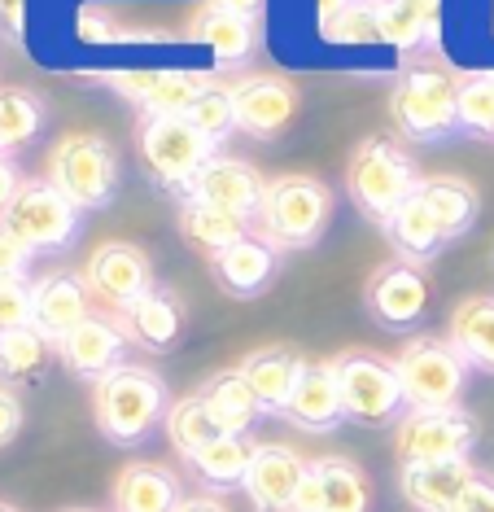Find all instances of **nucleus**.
<instances>
[{
	"instance_id": "obj_36",
	"label": "nucleus",
	"mask_w": 494,
	"mask_h": 512,
	"mask_svg": "<svg viewBox=\"0 0 494 512\" xmlns=\"http://www.w3.org/2000/svg\"><path fill=\"white\" fill-rule=\"evenodd\" d=\"M455 123L468 136H490L494 141V71H477L460 79L455 92Z\"/></svg>"
},
{
	"instance_id": "obj_37",
	"label": "nucleus",
	"mask_w": 494,
	"mask_h": 512,
	"mask_svg": "<svg viewBox=\"0 0 494 512\" xmlns=\"http://www.w3.org/2000/svg\"><path fill=\"white\" fill-rule=\"evenodd\" d=\"M188 123L197 127V132L206 136L210 145H223L232 132H237V110H232V88H223V84H210L202 97L188 106V114H184Z\"/></svg>"
},
{
	"instance_id": "obj_23",
	"label": "nucleus",
	"mask_w": 494,
	"mask_h": 512,
	"mask_svg": "<svg viewBox=\"0 0 494 512\" xmlns=\"http://www.w3.org/2000/svg\"><path fill=\"white\" fill-rule=\"evenodd\" d=\"M180 499H184V491H180L175 469L140 460V464H127V469L114 477L110 508L114 512H175Z\"/></svg>"
},
{
	"instance_id": "obj_12",
	"label": "nucleus",
	"mask_w": 494,
	"mask_h": 512,
	"mask_svg": "<svg viewBox=\"0 0 494 512\" xmlns=\"http://www.w3.org/2000/svg\"><path fill=\"white\" fill-rule=\"evenodd\" d=\"M363 307H368V316L381 324V329H394V333L416 329V324L425 320V311H429V276H425V267L403 263V259L381 263L368 276V285H363Z\"/></svg>"
},
{
	"instance_id": "obj_14",
	"label": "nucleus",
	"mask_w": 494,
	"mask_h": 512,
	"mask_svg": "<svg viewBox=\"0 0 494 512\" xmlns=\"http://www.w3.org/2000/svg\"><path fill=\"white\" fill-rule=\"evenodd\" d=\"M127 333L123 324L114 316H105V311H92L84 324H75L62 342H57V359L66 364V372H75V377H84L97 386L101 377H110L114 368L127 364Z\"/></svg>"
},
{
	"instance_id": "obj_32",
	"label": "nucleus",
	"mask_w": 494,
	"mask_h": 512,
	"mask_svg": "<svg viewBox=\"0 0 494 512\" xmlns=\"http://www.w3.org/2000/svg\"><path fill=\"white\" fill-rule=\"evenodd\" d=\"M180 232L188 246H197L210 259V254L228 250L232 241L250 237V219L232 215V211H219V206H206V202H193L184 197L180 202Z\"/></svg>"
},
{
	"instance_id": "obj_46",
	"label": "nucleus",
	"mask_w": 494,
	"mask_h": 512,
	"mask_svg": "<svg viewBox=\"0 0 494 512\" xmlns=\"http://www.w3.org/2000/svg\"><path fill=\"white\" fill-rule=\"evenodd\" d=\"M18 189H22V176H18V167L9 158H0V219H5V211H9V202L18 197Z\"/></svg>"
},
{
	"instance_id": "obj_39",
	"label": "nucleus",
	"mask_w": 494,
	"mask_h": 512,
	"mask_svg": "<svg viewBox=\"0 0 494 512\" xmlns=\"http://www.w3.org/2000/svg\"><path fill=\"white\" fill-rule=\"evenodd\" d=\"M320 31L333 44H372L376 40V22H372V5H346L337 18L320 22Z\"/></svg>"
},
{
	"instance_id": "obj_24",
	"label": "nucleus",
	"mask_w": 494,
	"mask_h": 512,
	"mask_svg": "<svg viewBox=\"0 0 494 512\" xmlns=\"http://www.w3.org/2000/svg\"><path fill=\"white\" fill-rule=\"evenodd\" d=\"M241 377L250 381L254 399L263 403V412H285L289 394L293 386H298L302 368H307V359H302L293 346H258V351H250L241 359Z\"/></svg>"
},
{
	"instance_id": "obj_1",
	"label": "nucleus",
	"mask_w": 494,
	"mask_h": 512,
	"mask_svg": "<svg viewBox=\"0 0 494 512\" xmlns=\"http://www.w3.org/2000/svg\"><path fill=\"white\" fill-rule=\"evenodd\" d=\"M171 412V390L158 368L123 364L92 386V421L114 447H136Z\"/></svg>"
},
{
	"instance_id": "obj_7",
	"label": "nucleus",
	"mask_w": 494,
	"mask_h": 512,
	"mask_svg": "<svg viewBox=\"0 0 494 512\" xmlns=\"http://www.w3.org/2000/svg\"><path fill=\"white\" fill-rule=\"evenodd\" d=\"M328 364L337 372L346 421H355V425L398 421V412L407 407V394H403V381H398L394 359H385L376 351H346V355L328 359Z\"/></svg>"
},
{
	"instance_id": "obj_2",
	"label": "nucleus",
	"mask_w": 494,
	"mask_h": 512,
	"mask_svg": "<svg viewBox=\"0 0 494 512\" xmlns=\"http://www.w3.org/2000/svg\"><path fill=\"white\" fill-rule=\"evenodd\" d=\"M333 189L315 176H276L267 180L263 206L254 215V232L267 241L272 250H311L320 246V237L333 224Z\"/></svg>"
},
{
	"instance_id": "obj_30",
	"label": "nucleus",
	"mask_w": 494,
	"mask_h": 512,
	"mask_svg": "<svg viewBox=\"0 0 494 512\" xmlns=\"http://www.w3.org/2000/svg\"><path fill=\"white\" fill-rule=\"evenodd\" d=\"M250 456H254V442L245 434H219V438H210L206 447H197L184 464L197 473V482H202L206 491H232V486L245 482Z\"/></svg>"
},
{
	"instance_id": "obj_47",
	"label": "nucleus",
	"mask_w": 494,
	"mask_h": 512,
	"mask_svg": "<svg viewBox=\"0 0 494 512\" xmlns=\"http://www.w3.org/2000/svg\"><path fill=\"white\" fill-rule=\"evenodd\" d=\"M175 512H232L228 504H223V499L219 495H184L180 499V508H175Z\"/></svg>"
},
{
	"instance_id": "obj_13",
	"label": "nucleus",
	"mask_w": 494,
	"mask_h": 512,
	"mask_svg": "<svg viewBox=\"0 0 494 512\" xmlns=\"http://www.w3.org/2000/svg\"><path fill=\"white\" fill-rule=\"evenodd\" d=\"M298 88L280 75H250L232 84V110H237V132L254 141H276L289 132L293 114H298Z\"/></svg>"
},
{
	"instance_id": "obj_49",
	"label": "nucleus",
	"mask_w": 494,
	"mask_h": 512,
	"mask_svg": "<svg viewBox=\"0 0 494 512\" xmlns=\"http://www.w3.org/2000/svg\"><path fill=\"white\" fill-rule=\"evenodd\" d=\"M350 0H315V9H320V22H328V18H337L341 9H346Z\"/></svg>"
},
{
	"instance_id": "obj_50",
	"label": "nucleus",
	"mask_w": 494,
	"mask_h": 512,
	"mask_svg": "<svg viewBox=\"0 0 494 512\" xmlns=\"http://www.w3.org/2000/svg\"><path fill=\"white\" fill-rule=\"evenodd\" d=\"M62 512H101V508H62Z\"/></svg>"
},
{
	"instance_id": "obj_38",
	"label": "nucleus",
	"mask_w": 494,
	"mask_h": 512,
	"mask_svg": "<svg viewBox=\"0 0 494 512\" xmlns=\"http://www.w3.org/2000/svg\"><path fill=\"white\" fill-rule=\"evenodd\" d=\"M372 22H376V40L394 44V49H420V44H433L425 36V27H420L407 9H398L394 0H376V5H372Z\"/></svg>"
},
{
	"instance_id": "obj_3",
	"label": "nucleus",
	"mask_w": 494,
	"mask_h": 512,
	"mask_svg": "<svg viewBox=\"0 0 494 512\" xmlns=\"http://www.w3.org/2000/svg\"><path fill=\"white\" fill-rule=\"evenodd\" d=\"M346 189L350 202L372 219L376 228L390 224V215L420 189V171L411 154L390 136H368L346 162Z\"/></svg>"
},
{
	"instance_id": "obj_28",
	"label": "nucleus",
	"mask_w": 494,
	"mask_h": 512,
	"mask_svg": "<svg viewBox=\"0 0 494 512\" xmlns=\"http://www.w3.org/2000/svg\"><path fill=\"white\" fill-rule=\"evenodd\" d=\"M446 342L464 355L468 368L477 372H494V298L490 294H473L451 311V333Z\"/></svg>"
},
{
	"instance_id": "obj_35",
	"label": "nucleus",
	"mask_w": 494,
	"mask_h": 512,
	"mask_svg": "<svg viewBox=\"0 0 494 512\" xmlns=\"http://www.w3.org/2000/svg\"><path fill=\"white\" fill-rule=\"evenodd\" d=\"M162 429H167V442L175 447V456L180 460H188L197 447H206L210 438H219V429H215V421H210L202 394H184V399H175L167 421H162Z\"/></svg>"
},
{
	"instance_id": "obj_16",
	"label": "nucleus",
	"mask_w": 494,
	"mask_h": 512,
	"mask_svg": "<svg viewBox=\"0 0 494 512\" xmlns=\"http://www.w3.org/2000/svg\"><path fill=\"white\" fill-rule=\"evenodd\" d=\"M105 84L145 114H188V106L215 79L197 71H119V75H105Z\"/></svg>"
},
{
	"instance_id": "obj_10",
	"label": "nucleus",
	"mask_w": 494,
	"mask_h": 512,
	"mask_svg": "<svg viewBox=\"0 0 494 512\" xmlns=\"http://www.w3.org/2000/svg\"><path fill=\"white\" fill-rule=\"evenodd\" d=\"M79 215L84 211L57 193L49 180H22L0 224L14 232L22 246H31V254H62L79 237Z\"/></svg>"
},
{
	"instance_id": "obj_21",
	"label": "nucleus",
	"mask_w": 494,
	"mask_h": 512,
	"mask_svg": "<svg viewBox=\"0 0 494 512\" xmlns=\"http://www.w3.org/2000/svg\"><path fill=\"white\" fill-rule=\"evenodd\" d=\"M473 460H438V464H403V499L416 512H455L464 491L477 482Z\"/></svg>"
},
{
	"instance_id": "obj_27",
	"label": "nucleus",
	"mask_w": 494,
	"mask_h": 512,
	"mask_svg": "<svg viewBox=\"0 0 494 512\" xmlns=\"http://www.w3.org/2000/svg\"><path fill=\"white\" fill-rule=\"evenodd\" d=\"M197 394H202V403H206V412H210V421H215L219 434H250L258 425V416H263V403L254 399V390H250V381L241 377V368L215 372Z\"/></svg>"
},
{
	"instance_id": "obj_45",
	"label": "nucleus",
	"mask_w": 494,
	"mask_h": 512,
	"mask_svg": "<svg viewBox=\"0 0 494 512\" xmlns=\"http://www.w3.org/2000/svg\"><path fill=\"white\" fill-rule=\"evenodd\" d=\"M398 9H407L411 18L425 27L429 40H438V18H442V0H394Z\"/></svg>"
},
{
	"instance_id": "obj_19",
	"label": "nucleus",
	"mask_w": 494,
	"mask_h": 512,
	"mask_svg": "<svg viewBox=\"0 0 494 512\" xmlns=\"http://www.w3.org/2000/svg\"><path fill=\"white\" fill-rule=\"evenodd\" d=\"M280 416H285L289 425L307 429V434H333V429L346 425V403H341L333 364H311L307 359V368H302L298 386H293Z\"/></svg>"
},
{
	"instance_id": "obj_53",
	"label": "nucleus",
	"mask_w": 494,
	"mask_h": 512,
	"mask_svg": "<svg viewBox=\"0 0 494 512\" xmlns=\"http://www.w3.org/2000/svg\"><path fill=\"white\" fill-rule=\"evenodd\" d=\"M0 333H5V329H0Z\"/></svg>"
},
{
	"instance_id": "obj_22",
	"label": "nucleus",
	"mask_w": 494,
	"mask_h": 512,
	"mask_svg": "<svg viewBox=\"0 0 494 512\" xmlns=\"http://www.w3.org/2000/svg\"><path fill=\"white\" fill-rule=\"evenodd\" d=\"M114 320L123 324V333H127L132 346L162 355V351H171L184 333V302H180L175 289L158 285V289H149L132 311H123V316H114Z\"/></svg>"
},
{
	"instance_id": "obj_15",
	"label": "nucleus",
	"mask_w": 494,
	"mask_h": 512,
	"mask_svg": "<svg viewBox=\"0 0 494 512\" xmlns=\"http://www.w3.org/2000/svg\"><path fill=\"white\" fill-rule=\"evenodd\" d=\"M307 464L289 442H254L250 469H245V495L258 512H293L298 486L307 477Z\"/></svg>"
},
{
	"instance_id": "obj_48",
	"label": "nucleus",
	"mask_w": 494,
	"mask_h": 512,
	"mask_svg": "<svg viewBox=\"0 0 494 512\" xmlns=\"http://www.w3.org/2000/svg\"><path fill=\"white\" fill-rule=\"evenodd\" d=\"M210 5L228 9V14H241V18H258V14H263V0H210Z\"/></svg>"
},
{
	"instance_id": "obj_29",
	"label": "nucleus",
	"mask_w": 494,
	"mask_h": 512,
	"mask_svg": "<svg viewBox=\"0 0 494 512\" xmlns=\"http://www.w3.org/2000/svg\"><path fill=\"white\" fill-rule=\"evenodd\" d=\"M416 193L425 197V206L433 211V219H438L446 241L473 232L477 215H481V193L468 180H460V176H425Z\"/></svg>"
},
{
	"instance_id": "obj_8",
	"label": "nucleus",
	"mask_w": 494,
	"mask_h": 512,
	"mask_svg": "<svg viewBox=\"0 0 494 512\" xmlns=\"http://www.w3.org/2000/svg\"><path fill=\"white\" fill-rule=\"evenodd\" d=\"M407 407H460L468 386V364L446 337H411L394 359Z\"/></svg>"
},
{
	"instance_id": "obj_6",
	"label": "nucleus",
	"mask_w": 494,
	"mask_h": 512,
	"mask_svg": "<svg viewBox=\"0 0 494 512\" xmlns=\"http://www.w3.org/2000/svg\"><path fill=\"white\" fill-rule=\"evenodd\" d=\"M455 92H460V79L446 75L442 66H411V71H403L390 92V114L398 132L416 145H438L446 136H455L460 132Z\"/></svg>"
},
{
	"instance_id": "obj_42",
	"label": "nucleus",
	"mask_w": 494,
	"mask_h": 512,
	"mask_svg": "<svg viewBox=\"0 0 494 512\" xmlns=\"http://www.w3.org/2000/svg\"><path fill=\"white\" fill-rule=\"evenodd\" d=\"M22 421H27V412H22V399L9 386H0V447H9V442L22 434Z\"/></svg>"
},
{
	"instance_id": "obj_25",
	"label": "nucleus",
	"mask_w": 494,
	"mask_h": 512,
	"mask_svg": "<svg viewBox=\"0 0 494 512\" xmlns=\"http://www.w3.org/2000/svg\"><path fill=\"white\" fill-rule=\"evenodd\" d=\"M193 40L206 44L219 66H245L258 49V18L228 14V9H219L206 0L193 18Z\"/></svg>"
},
{
	"instance_id": "obj_34",
	"label": "nucleus",
	"mask_w": 494,
	"mask_h": 512,
	"mask_svg": "<svg viewBox=\"0 0 494 512\" xmlns=\"http://www.w3.org/2000/svg\"><path fill=\"white\" fill-rule=\"evenodd\" d=\"M49 351H53V342L35 329V324H22V329L0 333V377L5 381L40 377L44 364H49Z\"/></svg>"
},
{
	"instance_id": "obj_40",
	"label": "nucleus",
	"mask_w": 494,
	"mask_h": 512,
	"mask_svg": "<svg viewBox=\"0 0 494 512\" xmlns=\"http://www.w3.org/2000/svg\"><path fill=\"white\" fill-rule=\"evenodd\" d=\"M31 324V281H5L0 285V329H22Z\"/></svg>"
},
{
	"instance_id": "obj_4",
	"label": "nucleus",
	"mask_w": 494,
	"mask_h": 512,
	"mask_svg": "<svg viewBox=\"0 0 494 512\" xmlns=\"http://www.w3.org/2000/svg\"><path fill=\"white\" fill-rule=\"evenodd\" d=\"M136 149H140L145 176L162 193H180V197L193 189L202 167L215 158V145L184 114H145L136 127Z\"/></svg>"
},
{
	"instance_id": "obj_44",
	"label": "nucleus",
	"mask_w": 494,
	"mask_h": 512,
	"mask_svg": "<svg viewBox=\"0 0 494 512\" xmlns=\"http://www.w3.org/2000/svg\"><path fill=\"white\" fill-rule=\"evenodd\" d=\"M455 512H494V477L481 473L477 482L464 491L460 504H455Z\"/></svg>"
},
{
	"instance_id": "obj_31",
	"label": "nucleus",
	"mask_w": 494,
	"mask_h": 512,
	"mask_svg": "<svg viewBox=\"0 0 494 512\" xmlns=\"http://www.w3.org/2000/svg\"><path fill=\"white\" fill-rule=\"evenodd\" d=\"M315 486H320V512H368L372 508V482L355 460L346 456H320L311 460Z\"/></svg>"
},
{
	"instance_id": "obj_51",
	"label": "nucleus",
	"mask_w": 494,
	"mask_h": 512,
	"mask_svg": "<svg viewBox=\"0 0 494 512\" xmlns=\"http://www.w3.org/2000/svg\"><path fill=\"white\" fill-rule=\"evenodd\" d=\"M0 512H18V508H14V504H5V499H0Z\"/></svg>"
},
{
	"instance_id": "obj_52",
	"label": "nucleus",
	"mask_w": 494,
	"mask_h": 512,
	"mask_svg": "<svg viewBox=\"0 0 494 512\" xmlns=\"http://www.w3.org/2000/svg\"><path fill=\"white\" fill-rule=\"evenodd\" d=\"M350 5H376V0H350Z\"/></svg>"
},
{
	"instance_id": "obj_20",
	"label": "nucleus",
	"mask_w": 494,
	"mask_h": 512,
	"mask_svg": "<svg viewBox=\"0 0 494 512\" xmlns=\"http://www.w3.org/2000/svg\"><path fill=\"white\" fill-rule=\"evenodd\" d=\"M276 272H280V250L267 246L258 232L232 241L228 250L210 254V276H215L219 289L232 298H258L276 281Z\"/></svg>"
},
{
	"instance_id": "obj_17",
	"label": "nucleus",
	"mask_w": 494,
	"mask_h": 512,
	"mask_svg": "<svg viewBox=\"0 0 494 512\" xmlns=\"http://www.w3.org/2000/svg\"><path fill=\"white\" fill-rule=\"evenodd\" d=\"M263 193H267V180L258 176L250 162L215 154L184 197L206 202V206H219V211H232V215H241V219H250V224H254L258 206H263Z\"/></svg>"
},
{
	"instance_id": "obj_33",
	"label": "nucleus",
	"mask_w": 494,
	"mask_h": 512,
	"mask_svg": "<svg viewBox=\"0 0 494 512\" xmlns=\"http://www.w3.org/2000/svg\"><path fill=\"white\" fill-rule=\"evenodd\" d=\"M44 127V97L31 88H0V158L27 149Z\"/></svg>"
},
{
	"instance_id": "obj_41",
	"label": "nucleus",
	"mask_w": 494,
	"mask_h": 512,
	"mask_svg": "<svg viewBox=\"0 0 494 512\" xmlns=\"http://www.w3.org/2000/svg\"><path fill=\"white\" fill-rule=\"evenodd\" d=\"M31 263H35L31 246H22L14 232L0 224V285H5V281H27Z\"/></svg>"
},
{
	"instance_id": "obj_43",
	"label": "nucleus",
	"mask_w": 494,
	"mask_h": 512,
	"mask_svg": "<svg viewBox=\"0 0 494 512\" xmlns=\"http://www.w3.org/2000/svg\"><path fill=\"white\" fill-rule=\"evenodd\" d=\"M0 36L9 44L27 40V0H0Z\"/></svg>"
},
{
	"instance_id": "obj_11",
	"label": "nucleus",
	"mask_w": 494,
	"mask_h": 512,
	"mask_svg": "<svg viewBox=\"0 0 494 512\" xmlns=\"http://www.w3.org/2000/svg\"><path fill=\"white\" fill-rule=\"evenodd\" d=\"M84 285H88L92 302H101L110 316L132 311L149 289H158L154 263H149V254L132 246V241H105V246L92 250L84 263Z\"/></svg>"
},
{
	"instance_id": "obj_18",
	"label": "nucleus",
	"mask_w": 494,
	"mask_h": 512,
	"mask_svg": "<svg viewBox=\"0 0 494 512\" xmlns=\"http://www.w3.org/2000/svg\"><path fill=\"white\" fill-rule=\"evenodd\" d=\"M88 316H92V294L84 285V272H44L31 281V324L53 346Z\"/></svg>"
},
{
	"instance_id": "obj_26",
	"label": "nucleus",
	"mask_w": 494,
	"mask_h": 512,
	"mask_svg": "<svg viewBox=\"0 0 494 512\" xmlns=\"http://www.w3.org/2000/svg\"><path fill=\"white\" fill-rule=\"evenodd\" d=\"M385 237H390V246H394L398 259L416 263V267L433 263L442 254V246H451V241L442 237L438 219H433V211L425 206V197H420V193H411L407 202L390 215V224H385Z\"/></svg>"
},
{
	"instance_id": "obj_5",
	"label": "nucleus",
	"mask_w": 494,
	"mask_h": 512,
	"mask_svg": "<svg viewBox=\"0 0 494 512\" xmlns=\"http://www.w3.org/2000/svg\"><path fill=\"white\" fill-rule=\"evenodd\" d=\"M44 180L70 197L79 211H105L119 193V154L97 132H70L53 145Z\"/></svg>"
},
{
	"instance_id": "obj_9",
	"label": "nucleus",
	"mask_w": 494,
	"mask_h": 512,
	"mask_svg": "<svg viewBox=\"0 0 494 512\" xmlns=\"http://www.w3.org/2000/svg\"><path fill=\"white\" fill-rule=\"evenodd\" d=\"M477 447V416L464 407H411L394 425V456L403 464L468 460Z\"/></svg>"
}]
</instances>
